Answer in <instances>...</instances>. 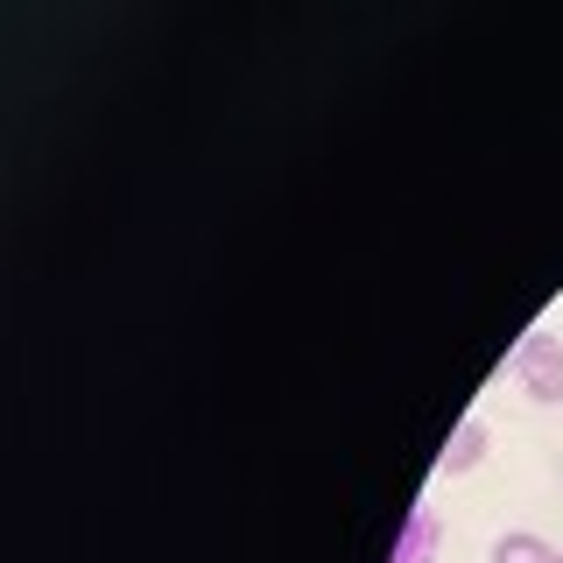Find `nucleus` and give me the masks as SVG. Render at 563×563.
Wrapping results in <instances>:
<instances>
[{"instance_id": "7ed1b4c3", "label": "nucleus", "mask_w": 563, "mask_h": 563, "mask_svg": "<svg viewBox=\"0 0 563 563\" xmlns=\"http://www.w3.org/2000/svg\"><path fill=\"white\" fill-rule=\"evenodd\" d=\"M437 542H444V521H437V507H409V521H401L395 550H387V563H437Z\"/></svg>"}, {"instance_id": "20e7f679", "label": "nucleus", "mask_w": 563, "mask_h": 563, "mask_svg": "<svg viewBox=\"0 0 563 563\" xmlns=\"http://www.w3.org/2000/svg\"><path fill=\"white\" fill-rule=\"evenodd\" d=\"M486 563H556V550H550L542 536H528V528H507V536L493 542Z\"/></svg>"}, {"instance_id": "f03ea898", "label": "nucleus", "mask_w": 563, "mask_h": 563, "mask_svg": "<svg viewBox=\"0 0 563 563\" xmlns=\"http://www.w3.org/2000/svg\"><path fill=\"white\" fill-rule=\"evenodd\" d=\"M486 444H493L486 416H465V422L451 430V444L437 451V472H444V479H465V472H479V465H486Z\"/></svg>"}, {"instance_id": "f257e3e1", "label": "nucleus", "mask_w": 563, "mask_h": 563, "mask_svg": "<svg viewBox=\"0 0 563 563\" xmlns=\"http://www.w3.org/2000/svg\"><path fill=\"white\" fill-rule=\"evenodd\" d=\"M507 374L521 380L528 401L556 409V401H563V339H556V331H528V339L507 352Z\"/></svg>"}, {"instance_id": "39448f33", "label": "nucleus", "mask_w": 563, "mask_h": 563, "mask_svg": "<svg viewBox=\"0 0 563 563\" xmlns=\"http://www.w3.org/2000/svg\"><path fill=\"white\" fill-rule=\"evenodd\" d=\"M556 563H563V550H556Z\"/></svg>"}]
</instances>
